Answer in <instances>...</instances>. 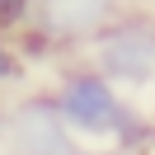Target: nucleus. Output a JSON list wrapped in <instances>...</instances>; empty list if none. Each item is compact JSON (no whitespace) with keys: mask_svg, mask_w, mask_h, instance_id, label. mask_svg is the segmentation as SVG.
Listing matches in <instances>:
<instances>
[{"mask_svg":"<svg viewBox=\"0 0 155 155\" xmlns=\"http://www.w3.org/2000/svg\"><path fill=\"white\" fill-rule=\"evenodd\" d=\"M47 99L66 132L85 150H117V155H141L155 141V117L136 99H127L117 85H108L85 57H61L52 66Z\"/></svg>","mask_w":155,"mask_h":155,"instance_id":"obj_1","label":"nucleus"},{"mask_svg":"<svg viewBox=\"0 0 155 155\" xmlns=\"http://www.w3.org/2000/svg\"><path fill=\"white\" fill-rule=\"evenodd\" d=\"M132 10V0H38L33 28L19 38V52L28 57V66L61 57H80L108 24H117Z\"/></svg>","mask_w":155,"mask_h":155,"instance_id":"obj_2","label":"nucleus"},{"mask_svg":"<svg viewBox=\"0 0 155 155\" xmlns=\"http://www.w3.org/2000/svg\"><path fill=\"white\" fill-rule=\"evenodd\" d=\"M80 57H85L108 85H117L127 99L146 94V89H155V19L127 10L122 19L108 24Z\"/></svg>","mask_w":155,"mask_h":155,"instance_id":"obj_3","label":"nucleus"},{"mask_svg":"<svg viewBox=\"0 0 155 155\" xmlns=\"http://www.w3.org/2000/svg\"><path fill=\"white\" fill-rule=\"evenodd\" d=\"M0 141H5V155H94L66 132V122L57 117L47 89H33V85L10 99Z\"/></svg>","mask_w":155,"mask_h":155,"instance_id":"obj_4","label":"nucleus"},{"mask_svg":"<svg viewBox=\"0 0 155 155\" xmlns=\"http://www.w3.org/2000/svg\"><path fill=\"white\" fill-rule=\"evenodd\" d=\"M28 80H33V66H28V57L19 52V42H14V38H0V94H5V99L24 94Z\"/></svg>","mask_w":155,"mask_h":155,"instance_id":"obj_5","label":"nucleus"},{"mask_svg":"<svg viewBox=\"0 0 155 155\" xmlns=\"http://www.w3.org/2000/svg\"><path fill=\"white\" fill-rule=\"evenodd\" d=\"M33 14H38V0H0V38L19 42L33 28Z\"/></svg>","mask_w":155,"mask_h":155,"instance_id":"obj_6","label":"nucleus"},{"mask_svg":"<svg viewBox=\"0 0 155 155\" xmlns=\"http://www.w3.org/2000/svg\"><path fill=\"white\" fill-rule=\"evenodd\" d=\"M5 113H10V99L0 94V127H5Z\"/></svg>","mask_w":155,"mask_h":155,"instance_id":"obj_7","label":"nucleus"},{"mask_svg":"<svg viewBox=\"0 0 155 155\" xmlns=\"http://www.w3.org/2000/svg\"><path fill=\"white\" fill-rule=\"evenodd\" d=\"M141 155H155V141H150V146H146V150H141Z\"/></svg>","mask_w":155,"mask_h":155,"instance_id":"obj_8","label":"nucleus"}]
</instances>
